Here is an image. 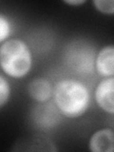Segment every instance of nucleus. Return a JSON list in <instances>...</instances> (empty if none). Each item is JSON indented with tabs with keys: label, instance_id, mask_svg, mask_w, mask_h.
I'll return each instance as SVG.
<instances>
[{
	"label": "nucleus",
	"instance_id": "obj_4",
	"mask_svg": "<svg viewBox=\"0 0 114 152\" xmlns=\"http://www.w3.org/2000/svg\"><path fill=\"white\" fill-rule=\"evenodd\" d=\"M95 102L98 107L108 114L114 113V78L107 77L99 82L94 90Z\"/></svg>",
	"mask_w": 114,
	"mask_h": 152
},
{
	"label": "nucleus",
	"instance_id": "obj_11",
	"mask_svg": "<svg viewBox=\"0 0 114 152\" xmlns=\"http://www.w3.org/2000/svg\"><path fill=\"white\" fill-rule=\"evenodd\" d=\"M64 3L70 5V6H79V5L86 3V1L85 0H65Z\"/></svg>",
	"mask_w": 114,
	"mask_h": 152
},
{
	"label": "nucleus",
	"instance_id": "obj_3",
	"mask_svg": "<svg viewBox=\"0 0 114 152\" xmlns=\"http://www.w3.org/2000/svg\"><path fill=\"white\" fill-rule=\"evenodd\" d=\"M66 56L69 65L73 69L81 72L93 70V50H90L89 48L75 45L69 50Z\"/></svg>",
	"mask_w": 114,
	"mask_h": 152
},
{
	"label": "nucleus",
	"instance_id": "obj_1",
	"mask_svg": "<svg viewBox=\"0 0 114 152\" xmlns=\"http://www.w3.org/2000/svg\"><path fill=\"white\" fill-rule=\"evenodd\" d=\"M54 106L65 117L78 118L87 112L90 104V92L83 82L76 79H63L53 87Z\"/></svg>",
	"mask_w": 114,
	"mask_h": 152
},
{
	"label": "nucleus",
	"instance_id": "obj_2",
	"mask_svg": "<svg viewBox=\"0 0 114 152\" xmlns=\"http://www.w3.org/2000/svg\"><path fill=\"white\" fill-rule=\"evenodd\" d=\"M32 54L30 47L21 39H8L0 45V68L9 77L21 79L30 72Z\"/></svg>",
	"mask_w": 114,
	"mask_h": 152
},
{
	"label": "nucleus",
	"instance_id": "obj_8",
	"mask_svg": "<svg viewBox=\"0 0 114 152\" xmlns=\"http://www.w3.org/2000/svg\"><path fill=\"white\" fill-rule=\"evenodd\" d=\"M12 94V88L9 81L0 74V107H4L6 104Z\"/></svg>",
	"mask_w": 114,
	"mask_h": 152
},
{
	"label": "nucleus",
	"instance_id": "obj_10",
	"mask_svg": "<svg viewBox=\"0 0 114 152\" xmlns=\"http://www.w3.org/2000/svg\"><path fill=\"white\" fill-rule=\"evenodd\" d=\"M93 5L98 12L104 14L112 15L114 13V2L113 0H94Z\"/></svg>",
	"mask_w": 114,
	"mask_h": 152
},
{
	"label": "nucleus",
	"instance_id": "obj_7",
	"mask_svg": "<svg viewBox=\"0 0 114 152\" xmlns=\"http://www.w3.org/2000/svg\"><path fill=\"white\" fill-rule=\"evenodd\" d=\"M88 149L91 152H113V130L110 128H103L95 132L88 141Z\"/></svg>",
	"mask_w": 114,
	"mask_h": 152
},
{
	"label": "nucleus",
	"instance_id": "obj_9",
	"mask_svg": "<svg viewBox=\"0 0 114 152\" xmlns=\"http://www.w3.org/2000/svg\"><path fill=\"white\" fill-rule=\"evenodd\" d=\"M12 23L9 20V18L4 14L0 13V44L8 40L12 33Z\"/></svg>",
	"mask_w": 114,
	"mask_h": 152
},
{
	"label": "nucleus",
	"instance_id": "obj_6",
	"mask_svg": "<svg viewBox=\"0 0 114 152\" xmlns=\"http://www.w3.org/2000/svg\"><path fill=\"white\" fill-rule=\"evenodd\" d=\"M28 93L30 97L40 104H45L52 97L53 87L47 78H35L28 85Z\"/></svg>",
	"mask_w": 114,
	"mask_h": 152
},
{
	"label": "nucleus",
	"instance_id": "obj_5",
	"mask_svg": "<svg viewBox=\"0 0 114 152\" xmlns=\"http://www.w3.org/2000/svg\"><path fill=\"white\" fill-rule=\"evenodd\" d=\"M94 66L97 73L104 78L114 75V48L108 45L102 48L94 59Z\"/></svg>",
	"mask_w": 114,
	"mask_h": 152
}]
</instances>
